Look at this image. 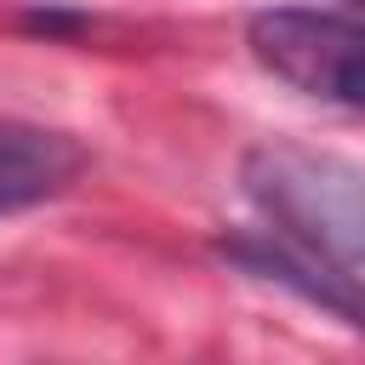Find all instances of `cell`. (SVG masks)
<instances>
[{"label":"cell","instance_id":"6da1fadb","mask_svg":"<svg viewBox=\"0 0 365 365\" xmlns=\"http://www.w3.org/2000/svg\"><path fill=\"white\" fill-rule=\"evenodd\" d=\"M245 200L308 262L365 285V165L314 143L268 137L240 160Z\"/></svg>","mask_w":365,"mask_h":365},{"label":"cell","instance_id":"7a4b0ae2","mask_svg":"<svg viewBox=\"0 0 365 365\" xmlns=\"http://www.w3.org/2000/svg\"><path fill=\"white\" fill-rule=\"evenodd\" d=\"M80 171H86V148L68 131L0 114V217L57 200Z\"/></svg>","mask_w":365,"mask_h":365},{"label":"cell","instance_id":"3957f363","mask_svg":"<svg viewBox=\"0 0 365 365\" xmlns=\"http://www.w3.org/2000/svg\"><path fill=\"white\" fill-rule=\"evenodd\" d=\"M348 6H365V0H348Z\"/></svg>","mask_w":365,"mask_h":365}]
</instances>
